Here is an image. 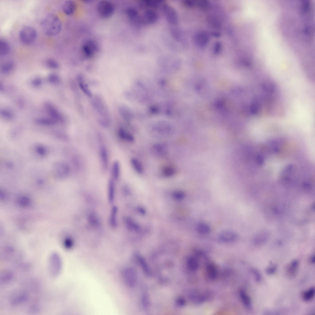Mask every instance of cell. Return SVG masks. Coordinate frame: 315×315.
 I'll list each match as a JSON object with an SVG mask.
<instances>
[{
	"label": "cell",
	"instance_id": "d4e9b609",
	"mask_svg": "<svg viewBox=\"0 0 315 315\" xmlns=\"http://www.w3.org/2000/svg\"><path fill=\"white\" fill-rule=\"evenodd\" d=\"M10 50V46L6 40L2 39L0 41V55L4 56L8 54Z\"/></svg>",
	"mask_w": 315,
	"mask_h": 315
},
{
	"label": "cell",
	"instance_id": "4316f807",
	"mask_svg": "<svg viewBox=\"0 0 315 315\" xmlns=\"http://www.w3.org/2000/svg\"><path fill=\"white\" fill-rule=\"evenodd\" d=\"M196 229L198 233L201 234H208L210 231V228L209 225L203 222L198 223L197 224Z\"/></svg>",
	"mask_w": 315,
	"mask_h": 315
},
{
	"label": "cell",
	"instance_id": "7a4b0ae2",
	"mask_svg": "<svg viewBox=\"0 0 315 315\" xmlns=\"http://www.w3.org/2000/svg\"><path fill=\"white\" fill-rule=\"evenodd\" d=\"M93 106L99 115L98 122L104 128L108 127L110 124V117L107 108L100 97H96L92 101Z\"/></svg>",
	"mask_w": 315,
	"mask_h": 315
},
{
	"label": "cell",
	"instance_id": "4fadbf2b",
	"mask_svg": "<svg viewBox=\"0 0 315 315\" xmlns=\"http://www.w3.org/2000/svg\"><path fill=\"white\" fill-rule=\"evenodd\" d=\"M219 240L225 243L231 242L235 241L237 238V234L234 231L226 230L222 231L219 235Z\"/></svg>",
	"mask_w": 315,
	"mask_h": 315
},
{
	"label": "cell",
	"instance_id": "6da1fadb",
	"mask_svg": "<svg viewBox=\"0 0 315 315\" xmlns=\"http://www.w3.org/2000/svg\"><path fill=\"white\" fill-rule=\"evenodd\" d=\"M40 24L43 32L50 36L58 34L62 27L60 18L57 15L53 14L46 15L41 21Z\"/></svg>",
	"mask_w": 315,
	"mask_h": 315
},
{
	"label": "cell",
	"instance_id": "603a6c76",
	"mask_svg": "<svg viewBox=\"0 0 315 315\" xmlns=\"http://www.w3.org/2000/svg\"><path fill=\"white\" fill-rule=\"evenodd\" d=\"M186 264L189 269L192 271L197 270L199 267L198 261L194 257H188L186 260Z\"/></svg>",
	"mask_w": 315,
	"mask_h": 315
},
{
	"label": "cell",
	"instance_id": "f1b7e54d",
	"mask_svg": "<svg viewBox=\"0 0 315 315\" xmlns=\"http://www.w3.org/2000/svg\"><path fill=\"white\" fill-rule=\"evenodd\" d=\"M14 66V64L12 61H8L5 62L2 66L1 71L3 73L7 74L13 69Z\"/></svg>",
	"mask_w": 315,
	"mask_h": 315
},
{
	"label": "cell",
	"instance_id": "9c48e42d",
	"mask_svg": "<svg viewBox=\"0 0 315 315\" xmlns=\"http://www.w3.org/2000/svg\"><path fill=\"white\" fill-rule=\"evenodd\" d=\"M99 156L102 169L106 171L109 165V155L106 147L104 144H101L99 148Z\"/></svg>",
	"mask_w": 315,
	"mask_h": 315
},
{
	"label": "cell",
	"instance_id": "1f68e13d",
	"mask_svg": "<svg viewBox=\"0 0 315 315\" xmlns=\"http://www.w3.org/2000/svg\"><path fill=\"white\" fill-rule=\"evenodd\" d=\"M115 181L111 178L108 181V189L110 197H113L115 190Z\"/></svg>",
	"mask_w": 315,
	"mask_h": 315
},
{
	"label": "cell",
	"instance_id": "e0dca14e",
	"mask_svg": "<svg viewBox=\"0 0 315 315\" xmlns=\"http://www.w3.org/2000/svg\"><path fill=\"white\" fill-rule=\"evenodd\" d=\"M76 7L75 2L71 0L65 1L62 6L63 12L67 15H70L73 14L75 11Z\"/></svg>",
	"mask_w": 315,
	"mask_h": 315
},
{
	"label": "cell",
	"instance_id": "44dd1931",
	"mask_svg": "<svg viewBox=\"0 0 315 315\" xmlns=\"http://www.w3.org/2000/svg\"><path fill=\"white\" fill-rule=\"evenodd\" d=\"M239 296L241 300L245 307L248 309H250L252 307L251 299L247 293L243 290L239 292Z\"/></svg>",
	"mask_w": 315,
	"mask_h": 315
},
{
	"label": "cell",
	"instance_id": "7c38bea8",
	"mask_svg": "<svg viewBox=\"0 0 315 315\" xmlns=\"http://www.w3.org/2000/svg\"><path fill=\"white\" fill-rule=\"evenodd\" d=\"M57 174L58 177L61 178H64L67 177L70 174L71 168L70 166L67 163L61 162L58 163L56 165Z\"/></svg>",
	"mask_w": 315,
	"mask_h": 315
},
{
	"label": "cell",
	"instance_id": "d6a6232c",
	"mask_svg": "<svg viewBox=\"0 0 315 315\" xmlns=\"http://www.w3.org/2000/svg\"><path fill=\"white\" fill-rule=\"evenodd\" d=\"M126 107L124 106L119 107V112L121 116L124 118L127 119L130 118V111Z\"/></svg>",
	"mask_w": 315,
	"mask_h": 315
},
{
	"label": "cell",
	"instance_id": "74e56055",
	"mask_svg": "<svg viewBox=\"0 0 315 315\" xmlns=\"http://www.w3.org/2000/svg\"><path fill=\"white\" fill-rule=\"evenodd\" d=\"M185 304V300L182 297H179L177 299L176 301V305L178 307H182Z\"/></svg>",
	"mask_w": 315,
	"mask_h": 315
},
{
	"label": "cell",
	"instance_id": "f35d334b",
	"mask_svg": "<svg viewBox=\"0 0 315 315\" xmlns=\"http://www.w3.org/2000/svg\"><path fill=\"white\" fill-rule=\"evenodd\" d=\"M221 48V44L220 42H218L215 43L214 48L213 52L215 54L218 53L220 52Z\"/></svg>",
	"mask_w": 315,
	"mask_h": 315
},
{
	"label": "cell",
	"instance_id": "4dcf8cb0",
	"mask_svg": "<svg viewBox=\"0 0 315 315\" xmlns=\"http://www.w3.org/2000/svg\"><path fill=\"white\" fill-rule=\"evenodd\" d=\"M189 298L193 302H201L204 300V298L202 295L196 294L193 292H189L188 294Z\"/></svg>",
	"mask_w": 315,
	"mask_h": 315
},
{
	"label": "cell",
	"instance_id": "e575fe53",
	"mask_svg": "<svg viewBox=\"0 0 315 315\" xmlns=\"http://www.w3.org/2000/svg\"><path fill=\"white\" fill-rule=\"evenodd\" d=\"M142 302L143 307L145 309H147L150 305V299L148 294L144 293L142 296Z\"/></svg>",
	"mask_w": 315,
	"mask_h": 315
},
{
	"label": "cell",
	"instance_id": "ac0fdd59",
	"mask_svg": "<svg viewBox=\"0 0 315 315\" xmlns=\"http://www.w3.org/2000/svg\"><path fill=\"white\" fill-rule=\"evenodd\" d=\"M136 257L144 273L148 276H151V271L145 258L138 254H136Z\"/></svg>",
	"mask_w": 315,
	"mask_h": 315
},
{
	"label": "cell",
	"instance_id": "cb8c5ba5",
	"mask_svg": "<svg viewBox=\"0 0 315 315\" xmlns=\"http://www.w3.org/2000/svg\"><path fill=\"white\" fill-rule=\"evenodd\" d=\"M77 78L79 82V86L81 90L87 96L89 97H91L92 96V93L88 85L84 83L82 76L81 74L78 75Z\"/></svg>",
	"mask_w": 315,
	"mask_h": 315
},
{
	"label": "cell",
	"instance_id": "b9f144b4",
	"mask_svg": "<svg viewBox=\"0 0 315 315\" xmlns=\"http://www.w3.org/2000/svg\"><path fill=\"white\" fill-rule=\"evenodd\" d=\"M41 81L39 79L34 80L33 83L34 86H38L41 84Z\"/></svg>",
	"mask_w": 315,
	"mask_h": 315
},
{
	"label": "cell",
	"instance_id": "52a82bcc",
	"mask_svg": "<svg viewBox=\"0 0 315 315\" xmlns=\"http://www.w3.org/2000/svg\"><path fill=\"white\" fill-rule=\"evenodd\" d=\"M99 46L94 41L89 39L86 40L83 44L82 50L84 56L90 58L94 57L98 52Z\"/></svg>",
	"mask_w": 315,
	"mask_h": 315
},
{
	"label": "cell",
	"instance_id": "3957f363",
	"mask_svg": "<svg viewBox=\"0 0 315 315\" xmlns=\"http://www.w3.org/2000/svg\"><path fill=\"white\" fill-rule=\"evenodd\" d=\"M48 268L51 277H56L59 274L62 268V261L58 254L54 253L50 255L48 260Z\"/></svg>",
	"mask_w": 315,
	"mask_h": 315
},
{
	"label": "cell",
	"instance_id": "ba28073f",
	"mask_svg": "<svg viewBox=\"0 0 315 315\" xmlns=\"http://www.w3.org/2000/svg\"><path fill=\"white\" fill-rule=\"evenodd\" d=\"M28 296L27 293L22 290H16L12 292L9 298V302L13 306H17L25 303Z\"/></svg>",
	"mask_w": 315,
	"mask_h": 315
},
{
	"label": "cell",
	"instance_id": "d6986e66",
	"mask_svg": "<svg viewBox=\"0 0 315 315\" xmlns=\"http://www.w3.org/2000/svg\"><path fill=\"white\" fill-rule=\"evenodd\" d=\"M298 268V261L296 260L292 261L287 268L286 273L288 276L290 278L294 277L297 274Z\"/></svg>",
	"mask_w": 315,
	"mask_h": 315
},
{
	"label": "cell",
	"instance_id": "f546056e",
	"mask_svg": "<svg viewBox=\"0 0 315 315\" xmlns=\"http://www.w3.org/2000/svg\"><path fill=\"white\" fill-rule=\"evenodd\" d=\"M175 173L174 168L171 166H167L164 167L162 170V174L166 177H171L174 175Z\"/></svg>",
	"mask_w": 315,
	"mask_h": 315
},
{
	"label": "cell",
	"instance_id": "8d00e7d4",
	"mask_svg": "<svg viewBox=\"0 0 315 315\" xmlns=\"http://www.w3.org/2000/svg\"><path fill=\"white\" fill-rule=\"evenodd\" d=\"M49 110L50 114L54 117L58 119L61 118L60 115L58 113L54 108L51 107L49 109Z\"/></svg>",
	"mask_w": 315,
	"mask_h": 315
},
{
	"label": "cell",
	"instance_id": "ab89813d",
	"mask_svg": "<svg viewBox=\"0 0 315 315\" xmlns=\"http://www.w3.org/2000/svg\"><path fill=\"white\" fill-rule=\"evenodd\" d=\"M58 76L53 74L50 76L49 81L52 83H56L58 82L59 78Z\"/></svg>",
	"mask_w": 315,
	"mask_h": 315
},
{
	"label": "cell",
	"instance_id": "7bdbcfd3",
	"mask_svg": "<svg viewBox=\"0 0 315 315\" xmlns=\"http://www.w3.org/2000/svg\"><path fill=\"white\" fill-rule=\"evenodd\" d=\"M310 261L312 263H314L315 262L314 256H312L310 258Z\"/></svg>",
	"mask_w": 315,
	"mask_h": 315
},
{
	"label": "cell",
	"instance_id": "7402d4cb",
	"mask_svg": "<svg viewBox=\"0 0 315 315\" xmlns=\"http://www.w3.org/2000/svg\"><path fill=\"white\" fill-rule=\"evenodd\" d=\"M206 272L208 277L211 280H214L217 277V271L216 267L212 264L209 263L206 268Z\"/></svg>",
	"mask_w": 315,
	"mask_h": 315
},
{
	"label": "cell",
	"instance_id": "5bb4252c",
	"mask_svg": "<svg viewBox=\"0 0 315 315\" xmlns=\"http://www.w3.org/2000/svg\"><path fill=\"white\" fill-rule=\"evenodd\" d=\"M153 150L156 155L160 157L166 156L168 152L167 146L165 144L161 143L154 145L153 146Z\"/></svg>",
	"mask_w": 315,
	"mask_h": 315
},
{
	"label": "cell",
	"instance_id": "277c9868",
	"mask_svg": "<svg viewBox=\"0 0 315 315\" xmlns=\"http://www.w3.org/2000/svg\"><path fill=\"white\" fill-rule=\"evenodd\" d=\"M19 38L24 44L29 45L35 41L37 36L36 30L33 27L26 26L22 28L19 33Z\"/></svg>",
	"mask_w": 315,
	"mask_h": 315
},
{
	"label": "cell",
	"instance_id": "d590c367",
	"mask_svg": "<svg viewBox=\"0 0 315 315\" xmlns=\"http://www.w3.org/2000/svg\"><path fill=\"white\" fill-rule=\"evenodd\" d=\"M37 123L44 125H51L55 123V122L50 119L45 118H39L36 120Z\"/></svg>",
	"mask_w": 315,
	"mask_h": 315
},
{
	"label": "cell",
	"instance_id": "ffe728a7",
	"mask_svg": "<svg viewBox=\"0 0 315 315\" xmlns=\"http://www.w3.org/2000/svg\"><path fill=\"white\" fill-rule=\"evenodd\" d=\"M118 135L120 139L126 142H132L134 140L133 135L122 128L118 130Z\"/></svg>",
	"mask_w": 315,
	"mask_h": 315
},
{
	"label": "cell",
	"instance_id": "836d02e7",
	"mask_svg": "<svg viewBox=\"0 0 315 315\" xmlns=\"http://www.w3.org/2000/svg\"><path fill=\"white\" fill-rule=\"evenodd\" d=\"M45 63L47 66L51 69H56L59 67L58 62L53 59H47L46 60Z\"/></svg>",
	"mask_w": 315,
	"mask_h": 315
},
{
	"label": "cell",
	"instance_id": "30bf717a",
	"mask_svg": "<svg viewBox=\"0 0 315 315\" xmlns=\"http://www.w3.org/2000/svg\"><path fill=\"white\" fill-rule=\"evenodd\" d=\"M124 276L127 285L131 287H134L137 280V274L135 269L130 267L127 268L125 270Z\"/></svg>",
	"mask_w": 315,
	"mask_h": 315
},
{
	"label": "cell",
	"instance_id": "60d3db41",
	"mask_svg": "<svg viewBox=\"0 0 315 315\" xmlns=\"http://www.w3.org/2000/svg\"><path fill=\"white\" fill-rule=\"evenodd\" d=\"M276 268L277 267L276 265H273L268 267L266 269V271L268 273H273L275 271Z\"/></svg>",
	"mask_w": 315,
	"mask_h": 315
},
{
	"label": "cell",
	"instance_id": "83f0119b",
	"mask_svg": "<svg viewBox=\"0 0 315 315\" xmlns=\"http://www.w3.org/2000/svg\"><path fill=\"white\" fill-rule=\"evenodd\" d=\"M302 296L303 299L305 301L312 300L314 296V288L312 287L306 290L303 293Z\"/></svg>",
	"mask_w": 315,
	"mask_h": 315
},
{
	"label": "cell",
	"instance_id": "8fae6325",
	"mask_svg": "<svg viewBox=\"0 0 315 315\" xmlns=\"http://www.w3.org/2000/svg\"><path fill=\"white\" fill-rule=\"evenodd\" d=\"M209 40L208 34L202 31L197 33L193 37V41L195 44L200 47L205 46L208 44Z\"/></svg>",
	"mask_w": 315,
	"mask_h": 315
},
{
	"label": "cell",
	"instance_id": "8992f818",
	"mask_svg": "<svg viewBox=\"0 0 315 315\" xmlns=\"http://www.w3.org/2000/svg\"><path fill=\"white\" fill-rule=\"evenodd\" d=\"M161 10L166 20L170 24L175 25L179 22V17L176 11L172 6L164 3L161 6Z\"/></svg>",
	"mask_w": 315,
	"mask_h": 315
},
{
	"label": "cell",
	"instance_id": "484cf974",
	"mask_svg": "<svg viewBox=\"0 0 315 315\" xmlns=\"http://www.w3.org/2000/svg\"><path fill=\"white\" fill-rule=\"evenodd\" d=\"M131 163L134 169L137 173H142L143 172V168L140 161L137 159L133 158L131 160Z\"/></svg>",
	"mask_w": 315,
	"mask_h": 315
},
{
	"label": "cell",
	"instance_id": "5b68a950",
	"mask_svg": "<svg viewBox=\"0 0 315 315\" xmlns=\"http://www.w3.org/2000/svg\"><path fill=\"white\" fill-rule=\"evenodd\" d=\"M97 9L99 16L104 19H107L113 14L115 10L114 4L107 0L100 1L98 4Z\"/></svg>",
	"mask_w": 315,
	"mask_h": 315
},
{
	"label": "cell",
	"instance_id": "2e32d148",
	"mask_svg": "<svg viewBox=\"0 0 315 315\" xmlns=\"http://www.w3.org/2000/svg\"><path fill=\"white\" fill-rule=\"evenodd\" d=\"M14 275L13 272L9 269H5L1 273L0 282L2 285L8 284L13 280Z\"/></svg>",
	"mask_w": 315,
	"mask_h": 315
},
{
	"label": "cell",
	"instance_id": "9a60e30c",
	"mask_svg": "<svg viewBox=\"0 0 315 315\" xmlns=\"http://www.w3.org/2000/svg\"><path fill=\"white\" fill-rule=\"evenodd\" d=\"M121 168L120 162L118 160L114 161L111 169V178L115 181L119 179L121 175Z\"/></svg>",
	"mask_w": 315,
	"mask_h": 315
}]
</instances>
